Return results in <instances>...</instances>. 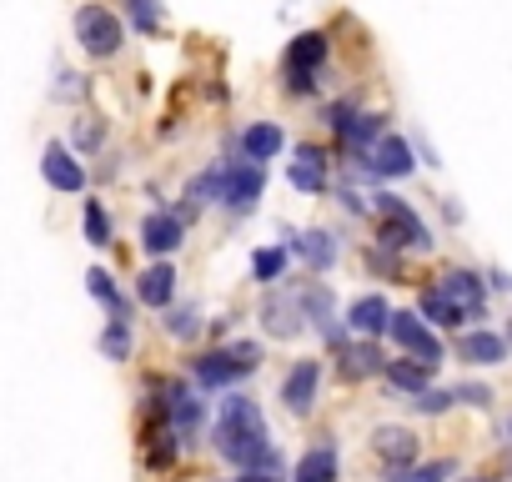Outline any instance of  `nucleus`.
<instances>
[{
	"label": "nucleus",
	"mask_w": 512,
	"mask_h": 482,
	"mask_svg": "<svg viewBox=\"0 0 512 482\" xmlns=\"http://www.w3.org/2000/svg\"><path fill=\"white\" fill-rule=\"evenodd\" d=\"M181 236H186V221L171 216V211H151V216L141 221V247H146L151 257H171V252L181 247Z\"/></svg>",
	"instance_id": "4468645a"
},
{
	"label": "nucleus",
	"mask_w": 512,
	"mask_h": 482,
	"mask_svg": "<svg viewBox=\"0 0 512 482\" xmlns=\"http://www.w3.org/2000/svg\"><path fill=\"white\" fill-rule=\"evenodd\" d=\"M287 181H292L297 191H307V196H322V191H327V156H322L317 146H302L297 161H292V171H287Z\"/></svg>",
	"instance_id": "a211bd4d"
},
{
	"label": "nucleus",
	"mask_w": 512,
	"mask_h": 482,
	"mask_svg": "<svg viewBox=\"0 0 512 482\" xmlns=\"http://www.w3.org/2000/svg\"><path fill=\"white\" fill-rule=\"evenodd\" d=\"M236 482H282V472H241Z\"/></svg>",
	"instance_id": "4c0bfd02"
},
{
	"label": "nucleus",
	"mask_w": 512,
	"mask_h": 482,
	"mask_svg": "<svg viewBox=\"0 0 512 482\" xmlns=\"http://www.w3.org/2000/svg\"><path fill=\"white\" fill-rule=\"evenodd\" d=\"M136 297L146 302V307H171V297H176V267L166 262V257H156V267H146L141 272V282H136Z\"/></svg>",
	"instance_id": "dca6fc26"
},
{
	"label": "nucleus",
	"mask_w": 512,
	"mask_h": 482,
	"mask_svg": "<svg viewBox=\"0 0 512 482\" xmlns=\"http://www.w3.org/2000/svg\"><path fill=\"white\" fill-rule=\"evenodd\" d=\"M262 191H267V166H262V161H236V166H226V186H221V206H226V211H236V216L256 211Z\"/></svg>",
	"instance_id": "6e6552de"
},
{
	"label": "nucleus",
	"mask_w": 512,
	"mask_h": 482,
	"mask_svg": "<svg viewBox=\"0 0 512 482\" xmlns=\"http://www.w3.org/2000/svg\"><path fill=\"white\" fill-rule=\"evenodd\" d=\"M452 397L467 402V407H487V402H492V387H482V382H457Z\"/></svg>",
	"instance_id": "72a5a7b5"
},
{
	"label": "nucleus",
	"mask_w": 512,
	"mask_h": 482,
	"mask_svg": "<svg viewBox=\"0 0 512 482\" xmlns=\"http://www.w3.org/2000/svg\"><path fill=\"white\" fill-rule=\"evenodd\" d=\"M457 397H452V387H427V392H417V412H427V417H437V412H447Z\"/></svg>",
	"instance_id": "473e14b6"
},
{
	"label": "nucleus",
	"mask_w": 512,
	"mask_h": 482,
	"mask_svg": "<svg viewBox=\"0 0 512 482\" xmlns=\"http://www.w3.org/2000/svg\"><path fill=\"white\" fill-rule=\"evenodd\" d=\"M372 447H377V457H382L387 467H412V462H417V432H412V427L387 422V427L372 432Z\"/></svg>",
	"instance_id": "2eb2a0df"
},
{
	"label": "nucleus",
	"mask_w": 512,
	"mask_h": 482,
	"mask_svg": "<svg viewBox=\"0 0 512 482\" xmlns=\"http://www.w3.org/2000/svg\"><path fill=\"white\" fill-rule=\"evenodd\" d=\"M357 166L362 171H372V176H387V181H397V176H412V141L407 136H397V131H382L362 156H357Z\"/></svg>",
	"instance_id": "423d86ee"
},
{
	"label": "nucleus",
	"mask_w": 512,
	"mask_h": 482,
	"mask_svg": "<svg viewBox=\"0 0 512 482\" xmlns=\"http://www.w3.org/2000/svg\"><path fill=\"white\" fill-rule=\"evenodd\" d=\"M322 61H327V36H322V31H302V36L287 46V56H282V81H287V91H292V96H312Z\"/></svg>",
	"instance_id": "20e7f679"
},
{
	"label": "nucleus",
	"mask_w": 512,
	"mask_h": 482,
	"mask_svg": "<svg viewBox=\"0 0 512 482\" xmlns=\"http://www.w3.org/2000/svg\"><path fill=\"white\" fill-rule=\"evenodd\" d=\"M372 201H377V216H382L377 241H382L387 252H432V231H427V221H422L402 196L382 191V196H372Z\"/></svg>",
	"instance_id": "f03ea898"
},
{
	"label": "nucleus",
	"mask_w": 512,
	"mask_h": 482,
	"mask_svg": "<svg viewBox=\"0 0 512 482\" xmlns=\"http://www.w3.org/2000/svg\"><path fill=\"white\" fill-rule=\"evenodd\" d=\"M76 41L91 61H111L126 46V21L106 6H81L76 11Z\"/></svg>",
	"instance_id": "7ed1b4c3"
},
{
	"label": "nucleus",
	"mask_w": 512,
	"mask_h": 482,
	"mask_svg": "<svg viewBox=\"0 0 512 482\" xmlns=\"http://www.w3.org/2000/svg\"><path fill=\"white\" fill-rule=\"evenodd\" d=\"M171 337H191L196 332V307H181V312H171Z\"/></svg>",
	"instance_id": "f704fd0d"
},
{
	"label": "nucleus",
	"mask_w": 512,
	"mask_h": 482,
	"mask_svg": "<svg viewBox=\"0 0 512 482\" xmlns=\"http://www.w3.org/2000/svg\"><path fill=\"white\" fill-rule=\"evenodd\" d=\"M437 292H442L452 307H462L467 322H482V317H487V282H482V272H472V267H447V272L437 277Z\"/></svg>",
	"instance_id": "0eeeda50"
},
{
	"label": "nucleus",
	"mask_w": 512,
	"mask_h": 482,
	"mask_svg": "<svg viewBox=\"0 0 512 482\" xmlns=\"http://www.w3.org/2000/svg\"><path fill=\"white\" fill-rule=\"evenodd\" d=\"M417 317L427 322V327H462L467 317H462V307H452L437 287H427L422 292V302H417Z\"/></svg>",
	"instance_id": "b1692460"
},
{
	"label": "nucleus",
	"mask_w": 512,
	"mask_h": 482,
	"mask_svg": "<svg viewBox=\"0 0 512 482\" xmlns=\"http://www.w3.org/2000/svg\"><path fill=\"white\" fill-rule=\"evenodd\" d=\"M487 287H492V292H512V277H507L502 267H487Z\"/></svg>",
	"instance_id": "e433bc0d"
},
{
	"label": "nucleus",
	"mask_w": 512,
	"mask_h": 482,
	"mask_svg": "<svg viewBox=\"0 0 512 482\" xmlns=\"http://www.w3.org/2000/svg\"><path fill=\"white\" fill-rule=\"evenodd\" d=\"M251 277L267 282V287L282 282V277H287V252H282V247H262V252L251 257Z\"/></svg>",
	"instance_id": "c85d7f7f"
},
{
	"label": "nucleus",
	"mask_w": 512,
	"mask_h": 482,
	"mask_svg": "<svg viewBox=\"0 0 512 482\" xmlns=\"http://www.w3.org/2000/svg\"><path fill=\"white\" fill-rule=\"evenodd\" d=\"M457 472V462L452 457H437V462H412V467H387V482H447Z\"/></svg>",
	"instance_id": "bb28decb"
},
{
	"label": "nucleus",
	"mask_w": 512,
	"mask_h": 482,
	"mask_svg": "<svg viewBox=\"0 0 512 482\" xmlns=\"http://www.w3.org/2000/svg\"><path fill=\"white\" fill-rule=\"evenodd\" d=\"M101 357L106 362H126L131 357V322H111L101 332Z\"/></svg>",
	"instance_id": "7c9ffc66"
},
{
	"label": "nucleus",
	"mask_w": 512,
	"mask_h": 482,
	"mask_svg": "<svg viewBox=\"0 0 512 482\" xmlns=\"http://www.w3.org/2000/svg\"><path fill=\"white\" fill-rule=\"evenodd\" d=\"M86 287H91V297H96V302H106V307H111V322H131V302L121 297V287H116L101 267H96V272H86Z\"/></svg>",
	"instance_id": "393cba45"
},
{
	"label": "nucleus",
	"mask_w": 512,
	"mask_h": 482,
	"mask_svg": "<svg viewBox=\"0 0 512 482\" xmlns=\"http://www.w3.org/2000/svg\"><path fill=\"white\" fill-rule=\"evenodd\" d=\"M191 377H196L201 387H226V382L246 377V367H241L231 352H201V357H196V367H191Z\"/></svg>",
	"instance_id": "6ab92c4d"
},
{
	"label": "nucleus",
	"mask_w": 512,
	"mask_h": 482,
	"mask_svg": "<svg viewBox=\"0 0 512 482\" xmlns=\"http://www.w3.org/2000/svg\"><path fill=\"white\" fill-rule=\"evenodd\" d=\"M221 186H226V166H206L201 176H191V186H186V201H191V211H201V206L221 201Z\"/></svg>",
	"instance_id": "a878e982"
},
{
	"label": "nucleus",
	"mask_w": 512,
	"mask_h": 482,
	"mask_svg": "<svg viewBox=\"0 0 512 482\" xmlns=\"http://www.w3.org/2000/svg\"><path fill=\"white\" fill-rule=\"evenodd\" d=\"M507 352H512L507 337L492 332V327H467V332L457 337V362H467V367H502Z\"/></svg>",
	"instance_id": "1a4fd4ad"
},
{
	"label": "nucleus",
	"mask_w": 512,
	"mask_h": 482,
	"mask_svg": "<svg viewBox=\"0 0 512 482\" xmlns=\"http://www.w3.org/2000/svg\"><path fill=\"white\" fill-rule=\"evenodd\" d=\"M287 236H292L287 247H292V252H302L317 272H327V267L337 262V236H332V231H302V236H297V231H287Z\"/></svg>",
	"instance_id": "aec40b11"
},
{
	"label": "nucleus",
	"mask_w": 512,
	"mask_h": 482,
	"mask_svg": "<svg viewBox=\"0 0 512 482\" xmlns=\"http://www.w3.org/2000/svg\"><path fill=\"white\" fill-rule=\"evenodd\" d=\"M282 146H287V136H282L277 121H251L241 131V156L246 161H272V156H282Z\"/></svg>",
	"instance_id": "f3484780"
},
{
	"label": "nucleus",
	"mask_w": 512,
	"mask_h": 482,
	"mask_svg": "<svg viewBox=\"0 0 512 482\" xmlns=\"http://www.w3.org/2000/svg\"><path fill=\"white\" fill-rule=\"evenodd\" d=\"M81 216H86V241L91 247H111V216L101 201H81Z\"/></svg>",
	"instance_id": "c756f323"
},
{
	"label": "nucleus",
	"mask_w": 512,
	"mask_h": 482,
	"mask_svg": "<svg viewBox=\"0 0 512 482\" xmlns=\"http://www.w3.org/2000/svg\"><path fill=\"white\" fill-rule=\"evenodd\" d=\"M126 16H131V26H136L141 36H156V26H161L156 0H126Z\"/></svg>",
	"instance_id": "2f4dec72"
},
{
	"label": "nucleus",
	"mask_w": 512,
	"mask_h": 482,
	"mask_svg": "<svg viewBox=\"0 0 512 482\" xmlns=\"http://www.w3.org/2000/svg\"><path fill=\"white\" fill-rule=\"evenodd\" d=\"M41 176H46L56 191H66V196H81V191H86V166H81L61 141H51V146L41 151Z\"/></svg>",
	"instance_id": "9b49d317"
},
{
	"label": "nucleus",
	"mask_w": 512,
	"mask_h": 482,
	"mask_svg": "<svg viewBox=\"0 0 512 482\" xmlns=\"http://www.w3.org/2000/svg\"><path fill=\"white\" fill-rule=\"evenodd\" d=\"M507 437H512V417H507Z\"/></svg>",
	"instance_id": "a19ab883"
},
{
	"label": "nucleus",
	"mask_w": 512,
	"mask_h": 482,
	"mask_svg": "<svg viewBox=\"0 0 512 482\" xmlns=\"http://www.w3.org/2000/svg\"><path fill=\"white\" fill-rule=\"evenodd\" d=\"M337 352H342V377H352V382H357V377H377V372L387 367V357L372 347V337H362L357 347L347 342V347H337Z\"/></svg>",
	"instance_id": "412c9836"
},
{
	"label": "nucleus",
	"mask_w": 512,
	"mask_h": 482,
	"mask_svg": "<svg viewBox=\"0 0 512 482\" xmlns=\"http://www.w3.org/2000/svg\"><path fill=\"white\" fill-rule=\"evenodd\" d=\"M387 322H392V302H387L382 292H367V297H357V302L347 307V332H352V337H382Z\"/></svg>",
	"instance_id": "ddd939ff"
},
{
	"label": "nucleus",
	"mask_w": 512,
	"mask_h": 482,
	"mask_svg": "<svg viewBox=\"0 0 512 482\" xmlns=\"http://www.w3.org/2000/svg\"><path fill=\"white\" fill-rule=\"evenodd\" d=\"M502 337H507V347H512V317H507V332H502Z\"/></svg>",
	"instance_id": "ea45409f"
},
{
	"label": "nucleus",
	"mask_w": 512,
	"mask_h": 482,
	"mask_svg": "<svg viewBox=\"0 0 512 482\" xmlns=\"http://www.w3.org/2000/svg\"><path fill=\"white\" fill-rule=\"evenodd\" d=\"M382 377H387L397 392H412V397L432 387V367H422L417 357H397V362H387V367H382Z\"/></svg>",
	"instance_id": "5701e85b"
},
{
	"label": "nucleus",
	"mask_w": 512,
	"mask_h": 482,
	"mask_svg": "<svg viewBox=\"0 0 512 482\" xmlns=\"http://www.w3.org/2000/svg\"><path fill=\"white\" fill-rule=\"evenodd\" d=\"M166 417H171L176 437H181V442H191V437L201 432V417H206V407H201V397H196L186 382H166Z\"/></svg>",
	"instance_id": "f8f14e48"
},
{
	"label": "nucleus",
	"mask_w": 512,
	"mask_h": 482,
	"mask_svg": "<svg viewBox=\"0 0 512 482\" xmlns=\"http://www.w3.org/2000/svg\"><path fill=\"white\" fill-rule=\"evenodd\" d=\"M262 317H267V332H272V337H297V332H302V312H297L292 302H277V297H267Z\"/></svg>",
	"instance_id": "cd10ccee"
},
{
	"label": "nucleus",
	"mask_w": 512,
	"mask_h": 482,
	"mask_svg": "<svg viewBox=\"0 0 512 482\" xmlns=\"http://www.w3.org/2000/svg\"><path fill=\"white\" fill-rule=\"evenodd\" d=\"M317 387H322V362H317V357H302V362L282 377V402H287V412L307 417L312 402H317Z\"/></svg>",
	"instance_id": "9d476101"
},
{
	"label": "nucleus",
	"mask_w": 512,
	"mask_h": 482,
	"mask_svg": "<svg viewBox=\"0 0 512 482\" xmlns=\"http://www.w3.org/2000/svg\"><path fill=\"white\" fill-rule=\"evenodd\" d=\"M292 482H337V447L322 437L302 462H297V472H292Z\"/></svg>",
	"instance_id": "4be33fe9"
},
{
	"label": "nucleus",
	"mask_w": 512,
	"mask_h": 482,
	"mask_svg": "<svg viewBox=\"0 0 512 482\" xmlns=\"http://www.w3.org/2000/svg\"><path fill=\"white\" fill-rule=\"evenodd\" d=\"M216 452L226 462H236L241 472H282V452L272 447L262 407L251 397H226L221 427H216Z\"/></svg>",
	"instance_id": "f257e3e1"
},
{
	"label": "nucleus",
	"mask_w": 512,
	"mask_h": 482,
	"mask_svg": "<svg viewBox=\"0 0 512 482\" xmlns=\"http://www.w3.org/2000/svg\"><path fill=\"white\" fill-rule=\"evenodd\" d=\"M387 337L407 352V357H417L422 367H442V357H447V347H442V337L417 317V312H392V322H387Z\"/></svg>",
	"instance_id": "39448f33"
},
{
	"label": "nucleus",
	"mask_w": 512,
	"mask_h": 482,
	"mask_svg": "<svg viewBox=\"0 0 512 482\" xmlns=\"http://www.w3.org/2000/svg\"><path fill=\"white\" fill-rule=\"evenodd\" d=\"M96 141H101V126H81V121H76V146H81V151H91Z\"/></svg>",
	"instance_id": "c9c22d12"
},
{
	"label": "nucleus",
	"mask_w": 512,
	"mask_h": 482,
	"mask_svg": "<svg viewBox=\"0 0 512 482\" xmlns=\"http://www.w3.org/2000/svg\"><path fill=\"white\" fill-rule=\"evenodd\" d=\"M462 482H502V477H462Z\"/></svg>",
	"instance_id": "58836bf2"
}]
</instances>
